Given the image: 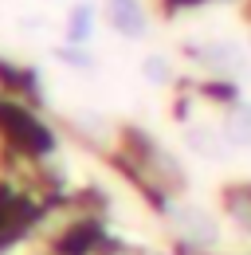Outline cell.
Here are the masks:
<instances>
[{
  "label": "cell",
  "mask_w": 251,
  "mask_h": 255,
  "mask_svg": "<svg viewBox=\"0 0 251 255\" xmlns=\"http://www.w3.org/2000/svg\"><path fill=\"white\" fill-rule=\"evenodd\" d=\"M110 8V24L126 35V39H141L145 35V12L137 0H106Z\"/></svg>",
  "instance_id": "6da1fadb"
},
{
  "label": "cell",
  "mask_w": 251,
  "mask_h": 255,
  "mask_svg": "<svg viewBox=\"0 0 251 255\" xmlns=\"http://www.w3.org/2000/svg\"><path fill=\"white\" fill-rule=\"evenodd\" d=\"M224 133L232 145H251V106H236L224 122Z\"/></svg>",
  "instance_id": "7a4b0ae2"
},
{
  "label": "cell",
  "mask_w": 251,
  "mask_h": 255,
  "mask_svg": "<svg viewBox=\"0 0 251 255\" xmlns=\"http://www.w3.org/2000/svg\"><path fill=\"white\" fill-rule=\"evenodd\" d=\"M91 24H94V8L91 4H79V8L71 12V20H67V39H71V43H83V39L91 35Z\"/></svg>",
  "instance_id": "3957f363"
},
{
  "label": "cell",
  "mask_w": 251,
  "mask_h": 255,
  "mask_svg": "<svg viewBox=\"0 0 251 255\" xmlns=\"http://www.w3.org/2000/svg\"><path fill=\"white\" fill-rule=\"evenodd\" d=\"M177 220L185 224V228H196V232H192V236H196V240H200V244H208V240H212V236H216V224L208 220V216H204V212H196V208H181V212H177Z\"/></svg>",
  "instance_id": "277c9868"
},
{
  "label": "cell",
  "mask_w": 251,
  "mask_h": 255,
  "mask_svg": "<svg viewBox=\"0 0 251 255\" xmlns=\"http://www.w3.org/2000/svg\"><path fill=\"white\" fill-rule=\"evenodd\" d=\"M141 75H145V83H169V75H173V67L165 55H145V63H141Z\"/></svg>",
  "instance_id": "5b68a950"
},
{
  "label": "cell",
  "mask_w": 251,
  "mask_h": 255,
  "mask_svg": "<svg viewBox=\"0 0 251 255\" xmlns=\"http://www.w3.org/2000/svg\"><path fill=\"white\" fill-rule=\"evenodd\" d=\"M208 59H212L216 67H240V63H244V55H240L236 43H216V47L208 51Z\"/></svg>",
  "instance_id": "8992f818"
},
{
  "label": "cell",
  "mask_w": 251,
  "mask_h": 255,
  "mask_svg": "<svg viewBox=\"0 0 251 255\" xmlns=\"http://www.w3.org/2000/svg\"><path fill=\"white\" fill-rule=\"evenodd\" d=\"M212 133L208 129H188V145L196 149V153H204V157H220V145L216 141H208Z\"/></svg>",
  "instance_id": "52a82bcc"
}]
</instances>
